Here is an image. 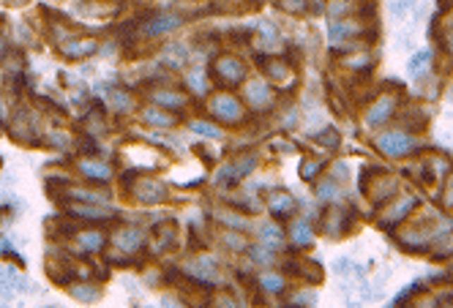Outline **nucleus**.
<instances>
[{
    "instance_id": "14",
    "label": "nucleus",
    "mask_w": 453,
    "mask_h": 308,
    "mask_svg": "<svg viewBox=\"0 0 453 308\" xmlns=\"http://www.w3.org/2000/svg\"><path fill=\"white\" fill-rule=\"evenodd\" d=\"M77 169L83 172L87 180H99V183H107V180L112 178V169L107 164H102V161H80Z\"/></svg>"
},
{
    "instance_id": "23",
    "label": "nucleus",
    "mask_w": 453,
    "mask_h": 308,
    "mask_svg": "<svg viewBox=\"0 0 453 308\" xmlns=\"http://www.w3.org/2000/svg\"><path fill=\"white\" fill-rule=\"evenodd\" d=\"M80 246L87 248V251H102L104 235L102 232H83V235H80Z\"/></svg>"
},
{
    "instance_id": "8",
    "label": "nucleus",
    "mask_w": 453,
    "mask_h": 308,
    "mask_svg": "<svg viewBox=\"0 0 453 308\" xmlns=\"http://www.w3.org/2000/svg\"><path fill=\"white\" fill-rule=\"evenodd\" d=\"M396 104H399V99H396V96H391V93H382L377 101L371 104L369 112H366V121H369V125H380V123H385L388 118H393V112H396Z\"/></svg>"
},
{
    "instance_id": "27",
    "label": "nucleus",
    "mask_w": 453,
    "mask_h": 308,
    "mask_svg": "<svg viewBox=\"0 0 453 308\" xmlns=\"http://www.w3.org/2000/svg\"><path fill=\"white\" fill-rule=\"evenodd\" d=\"M442 47H448L453 52V17L442 25Z\"/></svg>"
},
{
    "instance_id": "2",
    "label": "nucleus",
    "mask_w": 453,
    "mask_h": 308,
    "mask_svg": "<svg viewBox=\"0 0 453 308\" xmlns=\"http://www.w3.org/2000/svg\"><path fill=\"white\" fill-rule=\"evenodd\" d=\"M210 74H213V80L222 85L224 90L229 87H235V85L246 82V63L241 61V58H235V55H219L216 61H213V68H210Z\"/></svg>"
},
{
    "instance_id": "25",
    "label": "nucleus",
    "mask_w": 453,
    "mask_h": 308,
    "mask_svg": "<svg viewBox=\"0 0 453 308\" xmlns=\"http://www.w3.org/2000/svg\"><path fill=\"white\" fill-rule=\"evenodd\" d=\"M322 169V161H314V159H306L303 164H301V175L306 178V180H311V178H317V172Z\"/></svg>"
},
{
    "instance_id": "26",
    "label": "nucleus",
    "mask_w": 453,
    "mask_h": 308,
    "mask_svg": "<svg viewBox=\"0 0 453 308\" xmlns=\"http://www.w3.org/2000/svg\"><path fill=\"white\" fill-rule=\"evenodd\" d=\"M262 287L268 289V292H282V289H284V281H282L279 276H265V278H262Z\"/></svg>"
},
{
    "instance_id": "24",
    "label": "nucleus",
    "mask_w": 453,
    "mask_h": 308,
    "mask_svg": "<svg viewBox=\"0 0 453 308\" xmlns=\"http://www.w3.org/2000/svg\"><path fill=\"white\" fill-rule=\"evenodd\" d=\"M279 6L289 14H306L309 11V0H279Z\"/></svg>"
},
{
    "instance_id": "3",
    "label": "nucleus",
    "mask_w": 453,
    "mask_h": 308,
    "mask_svg": "<svg viewBox=\"0 0 453 308\" xmlns=\"http://www.w3.org/2000/svg\"><path fill=\"white\" fill-rule=\"evenodd\" d=\"M363 194L374 202H388L396 194V180L388 172H371L363 178Z\"/></svg>"
},
{
    "instance_id": "12",
    "label": "nucleus",
    "mask_w": 453,
    "mask_h": 308,
    "mask_svg": "<svg viewBox=\"0 0 453 308\" xmlns=\"http://www.w3.org/2000/svg\"><path fill=\"white\" fill-rule=\"evenodd\" d=\"M268 210H270V216H276V218L292 216V210H295V199H292L289 194H284V191H279V194H270Z\"/></svg>"
},
{
    "instance_id": "1",
    "label": "nucleus",
    "mask_w": 453,
    "mask_h": 308,
    "mask_svg": "<svg viewBox=\"0 0 453 308\" xmlns=\"http://www.w3.org/2000/svg\"><path fill=\"white\" fill-rule=\"evenodd\" d=\"M207 115L226 125H235L243 121V104L238 101L229 90H222V93H213L207 99Z\"/></svg>"
},
{
    "instance_id": "13",
    "label": "nucleus",
    "mask_w": 453,
    "mask_h": 308,
    "mask_svg": "<svg viewBox=\"0 0 453 308\" xmlns=\"http://www.w3.org/2000/svg\"><path fill=\"white\" fill-rule=\"evenodd\" d=\"M210 8L219 14H246L251 8H257V3H251V0H213Z\"/></svg>"
},
{
    "instance_id": "28",
    "label": "nucleus",
    "mask_w": 453,
    "mask_h": 308,
    "mask_svg": "<svg viewBox=\"0 0 453 308\" xmlns=\"http://www.w3.org/2000/svg\"><path fill=\"white\" fill-rule=\"evenodd\" d=\"M453 254V243H445V238H440L434 243V257H451Z\"/></svg>"
},
{
    "instance_id": "21",
    "label": "nucleus",
    "mask_w": 453,
    "mask_h": 308,
    "mask_svg": "<svg viewBox=\"0 0 453 308\" xmlns=\"http://www.w3.org/2000/svg\"><path fill=\"white\" fill-rule=\"evenodd\" d=\"M71 213H74V216H85V218H87V221H104V218H109V216H112V213H109V210H102V207H93V205H74L71 207Z\"/></svg>"
},
{
    "instance_id": "7",
    "label": "nucleus",
    "mask_w": 453,
    "mask_h": 308,
    "mask_svg": "<svg viewBox=\"0 0 453 308\" xmlns=\"http://www.w3.org/2000/svg\"><path fill=\"white\" fill-rule=\"evenodd\" d=\"M115 246H118V251H123V254H137V251L145 246V235L137 226L123 224L115 232Z\"/></svg>"
},
{
    "instance_id": "19",
    "label": "nucleus",
    "mask_w": 453,
    "mask_h": 308,
    "mask_svg": "<svg viewBox=\"0 0 453 308\" xmlns=\"http://www.w3.org/2000/svg\"><path fill=\"white\" fill-rule=\"evenodd\" d=\"M311 240H314V229H311L309 221H295L292 224V243H298V246H309Z\"/></svg>"
},
{
    "instance_id": "18",
    "label": "nucleus",
    "mask_w": 453,
    "mask_h": 308,
    "mask_svg": "<svg viewBox=\"0 0 453 308\" xmlns=\"http://www.w3.org/2000/svg\"><path fill=\"white\" fill-rule=\"evenodd\" d=\"M175 235H178V226L172 224V221L159 226V232H156V251H167L169 246H175Z\"/></svg>"
},
{
    "instance_id": "17",
    "label": "nucleus",
    "mask_w": 453,
    "mask_h": 308,
    "mask_svg": "<svg viewBox=\"0 0 453 308\" xmlns=\"http://www.w3.org/2000/svg\"><path fill=\"white\" fill-rule=\"evenodd\" d=\"M265 74H268L270 82H284L289 74H292V66L287 61H268L265 63Z\"/></svg>"
},
{
    "instance_id": "15",
    "label": "nucleus",
    "mask_w": 453,
    "mask_h": 308,
    "mask_svg": "<svg viewBox=\"0 0 453 308\" xmlns=\"http://www.w3.org/2000/svg\"><path fill=\"white\" fill-rule=\"evenodd\" d=\"M289 273H292V276H298V278H303V281H311V284L322 278L320 265H314V262H309V259H298L295 265H289Z\"/></svg>"
},
{
    "instance_id": "9",
    "label": "nucleus",
    "mask_w": 453,
    "mask_h": 308,
    "mask_svg": "<svg viewBox=\"0 0 453 308\" xmlns=\"http://www.w3.org/2000/svg\"><path fill=\"white\" fill-rule=\"evenodd\" d=\"M181 25V17L178 14H153L147 22H143V33L145 36H162V33H169Z\"/></svg>"
},
{
    "instance_id": "29",
    "label": "nucleus",
    "mask_w": 453,
    "mask_h": 308,
    "mask_svg": "<svg viewBox=\"0 0 453 308\" xmlns=\"http://www.w3.org/2000/svg\"><path fill=\"white\" fill-rule=\"evenodd\" d=\"M421 63H423V66L429 63V52H421L418 58H412V63H410V74H412V77H418V74H421Z\"/></svg>"
},
{
    "instance_id": "6",
    "label": "nucleus",
    "mask_w": 453,
    "mask_h": 308,
    "mask_svg": "<svg viewBox=\"0 0 453 308\" xmlns=\"http://www.w3.org/2000/svg\"><path fill=\"white\" fill-rule=\"evenodd\" d=\"M134 197H137L140 202H147V205L164 202L167 185L159 183V180H153V178H137V180H134Z\"/></svg>"
},
{
    "instance_id": "16",
    "label": "nucleus",
    "mask_w": 453,
    "mask_h": 308,
    "mask_svg": "<svg viewBox=\"0 0 453 308\" xmlns=\"http://www.w3.org/2000/svg\"><path fill=\"white\" fill-rule=\"evenodd\" d=\"M169 112H172V109H164V106H162V112H159L156 106H150V109H145L143 121L145 123H153V125H175L178 123V118L169 115Z\"/></svg>"
},
{
    "instance_id": "20",
    "label": "nucleus",
    "mask_w": 453,
    "mask_h": 308,
    "mask_svg": "<svg viewBox=\"0 0 453 308\" xmlns=\"http://www.w3.org/2000/svg\"><path fill=\"white\" fill-rule=\"evenodd\" d=\"M153 101L162 104L164 109H178L186 104V96L183 93H172V90H162V93H153Z\"/></svg>"
},
{
    "instance_id": "5",
    "label": "nucleus",
    "mask_w": 453,
    "mask_h": 308,
    "mask_svg": "<svg viewBox=\"0 0 453 308\" xmlns=\"http://www.w3.org/2000/svg\"><path fill=\"white\" fill-rule=\"evenodd\" d=\"M377 147H380L385 156L399 159V156H407L412 150V140L404 131H388V134H380V137H377Z\"/></svg>"
},
{
    "instance_id": "31",
    "label": "nucleus",
    "mask_w": 453,
    "mask_h": 308,
    "mask_svg": "<svg viewBox=\"0 0 453 308\" xmlns=\"http://www.w3.org/2000/svg\"><path fill=\"white\" fill-rule=\"evenodd\" d=\"M451 270H453V265H451Z\"/></svg>"
},
{
    "instance_id": "10",
    "label": "nucleus",
    "mask_w": 453,
    "mask_h": 308,
    "mask_svg": "<svg viewBox=\"0 0 453 308\" xmlns=\"http://www.w3.org/2000/svg\"><path fill=\"white\" fill-rule=\"evenodd\" d=\"M61 52L68 58V61H83V58H90L93 52H96V42H90V39H68V42L61 44Z\"/></svg>"
},
{
    "instance_id": "11",
    "label": "nucleus",
    "mask_w": 453,
    "mask_h": 308,
    "mask_svg": "<svg viewBox=\"0 0 453 308\" xmlns=\"http://www.w3.org/2000/svg\"><path fill=\"white\" fill-rule=\"evenodd\" d=\"M246 101H248V106H254V109L270 104V87L265 82H260V80L246 82Z\"/></svg>"
},
{
    "instance_id": "30",
    "label": "nucleus",
    "mask_w": 453,
    "mask_h": 308,
    "mask_svg": "<svg viewBox=\"0 0 453 308\" xmlns=\"http://www.w3.org/2000/svg\"><path fill=\"white\" fill-rule=\"evenodd\" d=\"M325 131H328V134H320V137H317V142L328 144V147H336V144H339V134H336V131H330V128H325Z\"/></svg>"
},
{
    "instance_id": "4",
    "label": "nucleus",
    "mask_w": 453,
    "mask_h": 308,
    "mask_svg": "<svg viewBox=\"0 0 453 308\" xmlns=\"http://www.w3.org/2000/svg\"><path fill=\"white\" fill-rule=\"evenodd\" d=\"M382 210H380V224H396V221H404V218H410V213L415 210L418 205V199L415 197H399V194H393L388 202H382Z\"/></svg>"
},
{
    "instance_id": "22",
    "label": "nucleus",
    "mask_w": 453,
    "mask_h": 308,
    "mask_svg": "<svg viewBox=\"0 0 453 308\" xmlns=\"http://www.w3.org/2000/svg\"><path fill=\"white\" fill-rule=\"evenodd\" d=\"M350 11H361V3L358 0H333L330 3V14L333 17H344Z\"/></svg>"
}]
</instances>
